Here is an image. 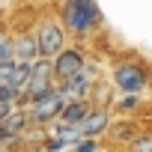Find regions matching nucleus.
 I'll return each mask as SVG.
<instances>
[{"label": "nucleus", "mask_w": 152, "mask_h": 152, "mask_svg": "<svg viewBox=\"0 0 152 152\" xmlns=\"http://www.w3.org/2000/svg\"><path fill=\"white\" fill-rule=\"evenodd\" d=\"M0 143H18V140H15V137H9V134H6V128L0 125Z\"/></svg>", "instance_id": "16"}, {"label": "nucleus", "mask_w": 152, "mask_h": 152, "mask_svg": "<svg viewBox=\"0 0 152 152\" xmlns=\"http://www.w3.org/2000/svg\"><path fill=\"white\" fill-rule=\"evenodd\" d=\"M72 152H107V149L99 143V137H81L78 143L72 146Z\"/></svg>", "instance_id": "14"}, {"label": "nucleus", "mask_w": 152, "mask_h": 152, "mask_svg": "<svg viewBox=\"0 0 152 152\" xmlns=\"http://www.w3.org/2000/svg\"><path fill=\"white\" fill-rule=\"evenodd\" d=\"M110 81L119 93H143L152 81V75H149V66L137 57L131 60H122L113 66V75H110Z\"/></svg>", "instance_id": "3"}, {"label": "nucleus", "mask_w": 152, "mask_h": 152, "mask_svg": "<svg viewBox=\"0 0 152 152\" xmlns=\"http://www.w3.org/2000/svg\"><path fill=\"white\" fill-rule=\"evenodd\" d=\"M51 66H54V81L60 84V81L72 78L75 72H81V69L87 66V54H84V48H78V45H66L63 51H57V54L51 57Z\"/></svg>", "instance_id": "6"}, {"label": "nucleus", "mask_w": 152, "mask_h": 152, "mask_svg": "<svg viewBox=\"0 0 152 152\" xmlns=\"http://www.w3.org/2000/svg\"><path fill=\"white\" fill-rule=\"evenodd\" d=\"M63 104H66V96L54 87L45 96H39L36 102H30L24 110H27V116H30L33 125H54L60 119V113H63Z\"/></svg>", "instance_id": "5"}, {"label": "nucleus", "mask_w": 152, "mask_h": 152, "mask_svg": "<svg viewBox=\"0 0 152 152\" xmlns=\"http://www.w3.org/2000/svg\"><path fill=\"white\" fill-rule=\"evenodd\" d=\"M131 149L134 152H152V134H134Z\"/></svg>", "instance_id": "15"}, {"label": "nucleus", "mask_w": 152, "mask_h": 152, "mask_svg": "<svg viewBox=\"0 0 152 152\" xmlns=\"http://www.w3.org/2000/svg\"><path fill=\"white\" fill-rule=\"evenodd\" d=\"M54 66L48 57H36L30 63V75H27V84L18 96V107H27L30 102H36L39 96H45L48 90H54Z\"/></svg>", "instance_id": "2"}, {"label": "nucleus", "mask_w": 152, "mask_h": 152, "mask_svg": "<svg viewBox=\"0 0 152 152\" xmlns=\"http://www.w3.org/2000/svg\"><path fill=\"white\" fill-rule=\"evenodd\" d=\"M12 107H18V104H9V102H0V119H3V116H6V113H9Z\"/></svg>", "instance_id": "17"}, {"label": "nucleus", "mask_w": 152, "mask_h": 152, "mask_svg": "<svg viewBox=\"0 0 152 152\" xmlns=\"http://www.w3.org/2000/svg\"><path fill=\"white\" fill-rule=\"evenodd\" d=\"M96 84H99V75H93V66H84L81 72H75L72 78L60 81L57 90L66 96V102L69 99H90L93 90H96Z\"/></svg>", "instance_id": "7"}, {"label": "nucleus", "mask_w": 152, "mask_h": 152, "mask_svg": "<svg viewBox=\"0 0 152 152\" xmlns=\"http://www.w3.org/2000/svg\"><path fill=\"white\" fill-rule=\"evenodd\" d=\"M140 93H119V99L113 102V107L119 110V113H131V110H137L140 107Z\"/></svg>", "instance_id": "12"}, {"label": "nucleus", "mask_w": 152, "mask_h": 152, "mask_svg": "<svg viewBox=\"0 0 152 152\" xmlns=\"http://www.w3.org/2000/svg\"><path fill=\"white\" fill-rule=\"evenodd\" d=\"M93 104L87 102V99H69L66 104H63V113H60V119L57 122H66V125H78L84 116H87V110H90Z\"/></svg>", "instance_id": "10"}, {"label": "nucleus", "mask_w": 152, "mask_h": 152, "mask_svg": "<svg viewBox=\"0 0 152 152\" xmlns=\"http://www.w3.org/2000/svg\"><path fill=\"white\" fill-rule=\"evenodd\" d=\"M33 33H36V42H39V57H54L57 51H63L66 48V27H63V21L60 18H54V15H42L39 21H36V27H33Z\"/></svg>", "instance_id": "4"}, {"label": "nucleus", "mask_w": 152, "mask_h": 152, "mask_svg": "<svg viewBox=\"0 0 152 152\" xmlns=\"http://www.w3.org/2000/svg\"><path fill=\"white\" fill-rule=\"evenodd\" d=\"M104 134H107L113 143H131L137 131H134V122H131V119H116V122L110 119V125H107Z\"/></svg>", "instance_id": "11"}, {"label": "nucleus", "mask_w": 152, "mask_h": 152, "mask_svg": "<svg viewBox=\"0 0 152 152\" xmlns=\"http://www.w3.org/2000/svg\"><path fill=\"white\" fill-rule=\"evenodd\" d=\"M12 42H15V60L33 63V60L39 57V42H36V33H33V30H21Z\"/></svg>", "instance_id": "9"}, {"label": "nucleus", "mask_w": 152, "mask_h": 152, "mask_svg": "<svg viewBox=\"0 0 152 152\" xmlns=\"http://www.w3.org/2000/svg\"><path fill=\"white\" fill-rule=\"evenodd\" d=\"M60 21L69 36L90 39L102 27L104 15H102L99 0H60Z\"/></svg>", "instance_id": "1"}, {"label": "nucleus", "mask_w": 152, "mask_h": 152, "mask_svg": "<svg viewBox=\"0 0 152 152\" xmlns=\"http://www.w3.org/2000/svg\"><path fill=\"white\" fill-rule=\"evenodd\" d=\"M9 60H15V42H12V36L0 27V63H9Z\"/></svg>", "instance_id": "13"}, {"label": "nucleus", "mask_w": 152, "mask_h": 152, "mask_svg": "<svg viewBox=\"0 0 152 152\" xmlns=\"http://www.w3.org/2000/svg\"><path fill=\"white\" fill-rule=\"evenodd\" d=\"M107 125H110L107 107H90L87 116L78 122V131H81V137H102L107 131Z\"/></svg>", "instance_id": "8"}]
</instances>
